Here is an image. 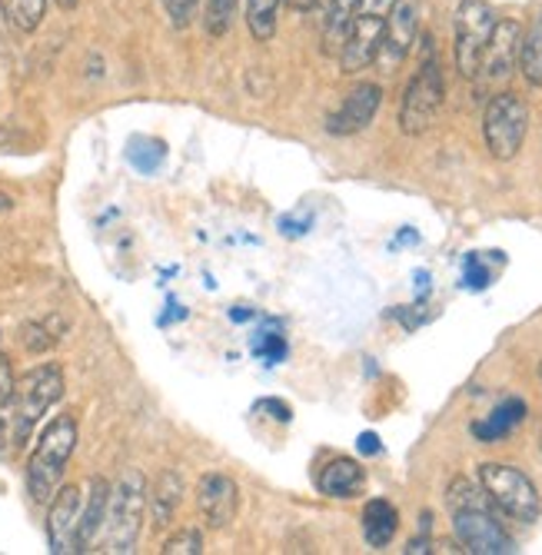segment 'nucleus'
Segmentation results:
<instances>
[{
  "mask_svg": "<svg viewBox=\"0 0 542 555\" xmlns=\"http://www.w3.org/2000/svg\"><path fill=\"white\" fill-rule=\"evenodd\" d=\"M286 8H293L297 14H307V11H313L317 8V0H283Z\"/></svg>",
  "mask_w": 542,
  "mask_h": 555,
  "instance_id": "38",
  "label": "nucleus"
},
{
  "mask_svg": "<svg viewBox=\"0 0 542 555\" xmlns=\"http://www.w3.org/2000/svg\"><path fill=\"white\" fill-rule=\"evenodd\" d=\"M310 227H313V217H307V220H293V217H283V220H280V233H286V236H304Z\"/></svg>",
  "mask_w": 542,
  "mask_h": 555,
  "instance_id": "34",
  "label": "nucleus"
},
{
  "mask_svg": "<svg viewBox=\"0 0 542 555\" xmlns=\"http://www.w3.org/2000/svg\"><path fill=\"white\" fill-rule=\"evenodd\" d=\"M250 352L263 363V366H280L286 360V336L280 320H267V330H257V336H250Z\"/></svg>",
  "mask_w": 542,
  "mask_h": 555,
  "instance_id": "24",
  "label": "nucleus"
},
{
  "mask_svg": "<svg viewBox=\"0 0 542 555\" xmlns=\"http://www.w3.org/2000/svg\"><path fill=\"white\" fill-rule=\"evenodd\" d=\"M183 502V476L177 469H164L154 486H146V509H151L154 529H170Z\"/></svg>",
  "mask_w": 542,
  "mask_h": 555,
  "instance_id": "16",
  "label": "nucleus"
},
{
  "mask_svg": "<svg viewBox=\"0 0 542 555\" xmlns=\"http://www.w3.org/2000/svg\"><path fill=\"white\" fill-rule=\"evenodd\" d=\"M160 552H164V555H201V552H204V532L196 529V526H186V529L173 532V535L164 542Z\"/></svg>",
  "mask_w": 542,
  "mask_h": 555,
  "instance_id": "29",
  "label": "nucleus"
},
{
  "mask_svg": "<svg viewBox=\"0 0 542 555\" xmlns=\"http://www.w3.org/2000/svg\"><path fill=\"white\" fill-rule=\"evenodd\" d=\"M392 4H397V0H363L360 4L357 21L347 34V43H343V50H339L343 74H360L376 61V50H379Z\"/></svg>",
  "mask_w": 542,
  "mask_h": 555,
  "instance_id": "8",
  "label": "nucleus"
},
{
  "mask_svg": "<svg viewBox=\"0 0 542 555\" xmlns=\"http://www.w3.org/2000/svg\"><path fill=\"white\" fill-rule=\"evenodd\" d=\"M366 482V473L357 460H347V456H336L330 460L320 476H317V489L326 495V499H353Z\"/></svg>",
  "mask_w": 542,
  "mask_h": 555,
  "instance_id": "17",
  "label": "nucleus"
},
{
  "mask_svg": "<svg viewBox=\"0 0 542 555\" xmlns=\"http://www.w3.org/2000/svg\"><path fill=\"white\" fill-rule=\"evenodd\" d=\"M64 330H67V323H61L57 317H51V320H34V323H27L21 330V346L27 352H34V357H40V352L54 349L61 343Z\"/></svg>",
  "mask_w": 542,
  "mask_h": 555,
  "instance_id": "25",
  "label": "nucleus"
},
{
  "mask_svg": "<svg viewBox=\"0 0 542 555\" xmlns=\"http://www.w3.org/2000/svg\"><path fill=\"white\" fill-rule=\"evenodd\" d=\"M167 160V143L154 140V137H133L127 143V164L143 173V177H154Z\"/></svg>",
  "mask_w": 542,
  "mask_h": 555,
  "instance_id": "23",
  "label": "nucleus"
},
{
  "mask_svg": "<svg viewBox=\"0 0 542 555\" xmlns=\"http://www.w3.org/2000/svg\"><path fill=\"white\" fill-rule=\"evenodd\" d=\"M196 8H201V0H164V11H167L170 24H173L177 30H183V27L193 24Z\"/></svg>",
  "mask_w": 542,
  "mask_h": 555,
  "instance_id": "31",
  "label": "nucleus"
},
{
  "mask_svg": "<svg viewBox=\"0 0 542 555\" xmlns=\"http://www.w3.org/2000/svg\"><path fill=\"white\" fill-rule=\"evenodd\" d=\"M496 11L486 0H460L453 17V61L460 77L473 80L482 61V50L489 43V34L496 27Z\"/></svg>",
  "mask_w": 542,
  "mask_h": 555,
  "instance_id": "7",
  "label": "nucleus"
},
{
  "mask_svg": "<svg viewBox=\"0 0 542 555\" xmlns=\"http://www.w3.org/2000/svg\"><path fill=\"white\" fill-rule=\"evenodd\" d=\"M254 413H270V420L273 423H293V410L286 406V402L283 399H260L257 402V406H254Z\"/></svg>",
  "mask_w": 542,
  "mask_h": 555,
  "instance_id": "33",
  "label": "nucleus"
},
{
  "mask_svg": "<svg viewBox=\"0 0 542 555\" xmlns=\"http://www.w3.org/2000/svg\"><path fill=\"white\" fill-rule=\"evenodd\" d=\"M54 4H57L61 11H74V8L80 4V0H54Z\"/></svg>",
  "mask_w": 542,
  "mask_h": 555,
  "instance_id": "39",
  "label": "nucleus"
},
{
  "mask_svg": "<svg viewBox=\"0 0 542 555\" xmlns=\"http://www.w3.org/2000/svg\"><path fill=\"white\" fill-rule=\"evenodd\" d=\"M413 40H416V8L410 4V0H397L389 11V21H386V30H383V40H379L373 64L383 74H397L400 64L410 57Z\"/></svg>",
  "mask_w": 542,
  "mask_h": 555,
  "instance_id": "11",
  "label": "nucleus"
},
{
  "mask_svg": "<svg viewBox=\"0 0 542 555\" xmlns=\"http://www.w3.org/2000/svg\"><path fill=\"white\" fill-rule=\"evenodd\" d=\"M426 50H423V61L413 74V80L406 83V93L400 100V130L406 137H420L426 133L439 111H442V100H447V80H442V67H439V57H436V47H433V37L423 40Z\"/></svg>",
  "mask_w": 542,
  "mask_h": 555,
  "instance_id": "4",
  "label": "nucleus"
},
{
  "mask_svg": "<svg viewBox=\"0 0 542 555\" xmlns=\"http://www.w3.org/2000/svg\"><path fill=\"white\" fill-rule=\"evenodd\" d=\"M64 399V370L57 363H40L17 379L11 406V446L24 449L43 416Z\"/></svg>",
  "mask_w": 542,
  "mask_h": 555,
  "instance_id": "2",
  "label": "nucleus"
},
{
  "mask_svg": "<svg viewBox=\"0 0 542 555\" xmlns=\"http://www.w3.org/2000/svg\"><path fill=\"white\" fill-rule=\"evenodd\" d=\"M379 104H383V87L379 83H357L347 96H343V104L326 117V133L330 137L363 133L376 120Z\"/></svg>",
  "mask_w": 542,
  "mask_h": 555,
  "instance_id": "12",
  "label": "nucleus"
},
{
  "mask_svg": "<svg viewBox=\"0 0 542 555\" xmlns=\"http://www.w3.org/2000/svg\"><path fill=\"white\" fill-rule=\"evenodd\" d=\"M479 486L486 489L496 513L509 516L513 522L529 526L542 513V499H539L535 482L509 463H482L479 466Z\"/></svg>",
  "mask_w": 542,
  "mask_h": 555,
  "instance_id": "5",
  "label": "nucleus"
},
{
  "mask_svg": "<svg viewBox=\"0 0 542 555\" xmlns=\"http://www.w3.org/2000/svg\"><path fill=\"white\" fill-rule=\"evenodd\" d=\"M526 402L522 399H516V396H509V399H503L496 410H492L486 420H476L473 423V436L479 439V442H486V446H492V442H500V439H506L516 426H522L526 423Z\"/></svg>",
  "mask_w": 542,
  "mask_h": 555,
  "instance_id": "18",
  "label": "nucleus"
},
{
  "mask_svg": "<svg viewBox=\"0 0 542 555\" xmlns=\"http://www.w3.org/2000/svg\"><path fill=\"white\" fill-rule=\"evenodd\" d=\"M429 532H433V513H423V516H420V535H416V539H410L403 552H406V555L433 552V539H429Z\"/></svg>",
  "mask_w": 542,
  "mask_h": 555,
  "instance_id": "32",
  "label": "nucleus"
},
{
  "mask_svg": "<svg viewBox=\"0 0 542 555\" xmlns=\"http://www.w3.org/2000/svg\"><path fill=\"white\" fill-rule=\"evenodd\" d=\"M453 532L463 552L473 555H509L516 552L513 535L503 529L496 506H469V509H453Z\"/></svg>",
  "mask_w": 542,
  "mask_h": 555,
  "instance_id": "9",
  "label": "nucleus"
},
{
  "mask_svg": "<svg viewBox=\"0 0 542 555\" xmlns=\"http://www.w3.org/2000/svg\"><path fill=\"white\" fill-rule=\"evenodd\" d=\"M516 70L526 77V83L542 87V14L532 17V24L519 37V61Z\"/></svg>",
  "mask_w": 542,
  "mask_h": 555,
  "instance_id": "21",
  "label": "nucleus"
},
{
  "mask_svg": "<svg viewBox=\"0 0 542 555\" xmlns=\"http://www.w3.org/2000/svg\"><path fill=\"white\" fill-rule=\"evenodd\" d=\"M280 4L283 0H243V17H246V27H250V37L257 43H270L276 37Z\"/></svg>",
  "mask_w": 542,
  "mask_h": 555,
  "instance_id": "22",
  "label": "nucleus"
},
{
  "mask_svg": "<svg viewBox=\"0 0 542 555\" xmlns=\"http://www.w3.org/2000/svg\"><path fill=\"white\" fill-rule=\"evenodd\" d=\"M529 133V107L513 90H500L489 96L482 111V140L492 160H513Z\"/></svg>",
  "mask_w": 542,
  "mask_h": 555,
  "instance_id": "6",
  "label": "nucleus"
},
{
  "mask_svg": "<svg viewBox=\"0 0 542 555\" xmlns=\"http://www.w3.org/2000/svg\"><path fill=\"white\" fill-rule=\"evenodd\" d=\"M489 283H492V273H489V267L482 263V254H466V257H463V289L479 293V289H486Z\"/></svg>",
  "mask_w": 542,
  "mask_h": 555,
  "instance_id": "30",
  "label": "nucleus"
},
{
  "mask_svg": "<svg viewBox=\"0 0 542 555\" xmlns=\"http://www.w3.org/2000/svg\"><path fill=\"white\" fill-rule=\"evenodd\" d=\"M413 280H416V299L423 302V299L429 296V273H426V270H420Z\"/></svg>",
  "mask_w": 542,
  "mask_h": 555,
  "instance_id": "36",
  "label": "nucleus"
},
{
  "mask_svg": "<svg viewBox=\"0 0 542 555\" xmlns=\"http://www.w3.org/2000/svg\"><path fill=\"white\" fill-rule=\"evenodd\" d=\"M14 207V199L11 196H4V193H0V210H11Z\"/></svg>",
  "mask_w": 542,
  "mask_h": 555,
  "instance_id": "40",
  "label": "nucleus"
},
{
  "mask_svg": "<svg viewBox=\"0 0 542 555\" xmlns=\"http://www.w3.org/2000/svg\"><path fill=\"white\" fill-rule=\"evenodd\" d=\"M14 389H17V376L11 360L0 352V452H4L8 442V429H11V406H14Z\"/></svg>",
  "mask_w": 542,
  "mask_h": 555,
  "instance_id": "27",
  "label": "nucleus"
},
{
  "mask_svg": "<svg viewBox=\"0 0 542 555\" xmlns=\"http://www.w3.org/2000/svg\"><path fill=\"white\" fill-rule=\"evenodd\" d=\"M196 506L204 513V522L210 529H227L236 519L240 506V489L230 476L223 473H207L196 486Z\"/></svg>",
  "mask_w": 542,
  "mask_h": 555,
  "instance_id": "14",
  "label": "nucleus"
},
{
  "mask_svg": "<svg viewBox=\"0 0 542 555\" xmlns=\"http://www.w3.org/2000/svg\"><path fill=\"white\" fill-rule=\"evenodd\" d=\"M107 502H111V482L104 476L90 479V492L80 509V526H77V552H90L101 542L104 519H107Z\"/></svg>",
  "mask_w": 542,
  "mask_h": 555,
  "instance_id": "15",
  "label": "nucleus"
},
{
  "mask_svg": "<svg viewBox=\"0 0 542 555\" xmlns=\"http://www.w3.org/2000/svg\"><path fill=\"white\" fill-rule=\"evenodd\" d=\"M230 320H233V323H250V320H257V310L233 307V310H230Z\"/></svg>",
  "mask_w": 542,
  "mask_h": 555,
  "instance_id": "37",
  "label": "nucleus"
},
{
  "mask_svg": "<svg viewBox=\"0 0 542 555\" xmlns=\"http://www.w3.org/2000/svg\"><path fill=\"white\" fill-rule=\"evenodd\" d=\"M357 449L363 452V456H379V452H383V442H379V436H376V433H360Z\"/></svg>",
  "mask_w": 542,
  "mask_h": 555,
  "instance_id": "35",
  "label": "nucleus"
},
{
  "mask_svg": "<svg viewBox=\"0 0 542 555\" xmlns=\"http://www.w3.org/2000/svg\"><path fill=\"white\" fill-rule=\"evenodd\" d=\"M363 0H330L326 17H323V50L326 54H339L343 43H347V34L357 21Z\"/></svg>",
  "mask_w": 542,
  "mask_h": 555,
  "instance_id": "20",
  "label": "nucleus"
},
{
  "mask_svg": "<svg viewBox=\"0 0 542 555\" xmlns=\"http://www.w3.org/2000/svg\"><path fill=\"white\" fill-rule=\"evenodd\" d=\"M400 532V513L389 499H370L363 509V539L373 548H386Z\"/></svg>",
  "mask_w": 542,
  "mask_h": 555,
  "instance_id": "19",
  "label": "nucleus"
},
{
  "mask_svg": "<svg viewBox=\"0 0 542 555\" xmlns=\"http://www.w3.org/2000/svg\"><path fill=\"white\" fill-rule=\"evenodd\" d=\"M83 495L77 486H61L57 495L47 502V545L54 555L77 552V526H80Z\"/></svg>",
  "mask_w": 542,
  "mask_h": 555,
  "instance_id": "13",
  "label": "nucleus"
},
{
  "mask_svg": "<svg viewBox=\"0 0 542 555\" xmlns=\"http://www.w3.org/2000/svg\"><path fill=\"white\" fill-rule=\"evenodd\" d=\"M143 516H146V476L140 469H124V476L111 486L107 519L96 545L114 555H130L140 542Z\"/></svg>",
  "mask_w": 542,
  "mask_h": 555,
  "instance_id": "3",
  "label": "nucleus"
},
{
  "mask_svg": "<svg viewBox=\"0 0 542 555\" xmlns=\"http://www.w3.org/2000/svg\"><path fill=\"white\" fill-rule=\"evenodd\" d=\"M74 449H77V420L74 416H57L43 426L30 460H27V469H24L30 502L47 506V502L57 495V489L64 486V473H67Z\"/></svg>",
  "mask_w": 542,
  "mask_h": 555,
  "instance_id": "1",
  "label": "nucleus"
},
{
  "mask_svg": "<svg viewBox=\"0 0 542 555\" xmlns=\"http://www.w3.org/2000/svg\"><path fill=\"white\" fill-rule=\"evenodd\" d=\"M236 8L240 0H207V14H204V27L210 37H227L230 27H233V17H236Z\"/></svg>",
  "mask_w": 542,
  "mask_h": 555,
  "instance_id": "28",
  "label": "nucleus"
},
{
  "mask_svg": "<svg viewBox=\"0 0 542 555\" xmlns=\"http://www.w3.org/2000/svg\"><path fill=\"white\" fill-rule=\"evenodd\" d=\"M4 11L21 34H34L47 17V0H4Z\"/></svg>",
  "mask_w": 542,
  "mask_h": 555,
  "instance_id": "26",
  "label": "nucleus"
},
{
  "mask_svg": "<svg viewBox=\"0 0 542 555\" xmlns=\"http://www.w3.org/2000/svg\"><path fill=\"white\" fill-rule=\"evenodd\" d=\"M519 37H522L519 21H513V17H500L496 21V27H492V34H489V43L482 50L479 70H476V77L486 87H496V83L513 77L516 61H519Z\"/></svg>",
  "mask_w": 542,
  "mask_h": 555,
  "instance_id": "10",
  "label": "nucleus"
}]
</instances>
